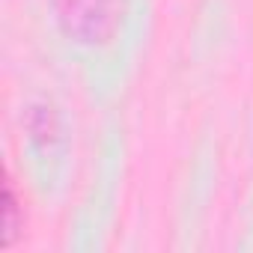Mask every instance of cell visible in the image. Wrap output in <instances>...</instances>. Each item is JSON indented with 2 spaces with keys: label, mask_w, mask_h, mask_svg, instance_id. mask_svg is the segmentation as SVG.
I'll list each match as a JSON object with an SVG mask.
<instances>
[{
  "label": "cell",
  "mask_w": 253,
  "mask_h": 253,
  "mask_svg": "<svg viewBox=\"0 0 253 253\" xmlns=\"http://www.w3.org/2000/svg\"><path fill=\"white\" fill-rule=\"evenodd\" d=\"M21 223H24V220H21L18 197H15V191H12V182L6 179V185H3V247H9V244L15 241Z\"/></svg>",
  "instance_id": "3957f363"
},
{
  "label": "cell",
  "mask_w": 253,
  "mask_h": 253,
  "mask_svg": "<svg viewBox=\"0 0 253 253\" xmlns=\"http://www.w3.org/2000/svg\"><path fill=\"white\" fill-rule=\"evenodd\" d=\"M27 131L36 143H51L57 137V113L45 104H36L30 107L27 113Z\"/></svg>",
  "instance_id": "7a4b0ae2"
},
{
  "label": "cell",
  "mask_w": 253,
  "mask_h": 253,
  "mask_svg": "<svg viewBox=\"0 0 253 253\" xmlns=\"http://www.w3.org/2000/svg\"><path fill=\"white\" fill-rule=\"evenodd\" d=\"M60 30L78 45H107L119 33L125 0H51Z\"/></svg>",
  "instance_id": "6da1fadb"
}]
</instances>
